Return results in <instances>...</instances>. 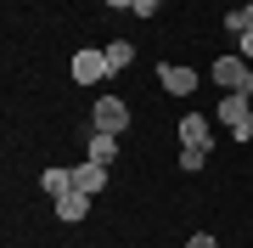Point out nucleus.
Returning <instances> with one entry per match:
<instances>
[{"instance_id":"obj_2","label":"nucleus","mask_w":253,"mask_h":248,"mask_svg":"<svg viewBox=\"0 0 253 248\" xmlns=\"http://www.w3.org/2000/svg\"><path fill=\"white\" fill-rule=\"evenodd\" d=\"M248 56H219V62H214V85H225V91H242V85H248Z\"/></svg>"},{"instance_id":"obj_1","label":"nucleus","mask_w":253,"mask_h":248,"mask_svg":"<svg viewBox=\"0 0 253 248\" xmlns=\"http://www.w3.org/2000/svg\"><path fill=\"white\" fill-rule=\"evenodd\" d=\"M248 119H253V96L248 91H225V101H219V124H225L236 141H248Z\"/></svg>"},{"instance_id":"obj_16","label":"nucleus","mask_w":253,"mask_h":248,"mask_svg":"<svg viewBox=\"0 0 253 248\" xmlns=\"http://www.w3.org/2000/svg\"><path fill=\"white\" fill-rule=\"evenodd\" d=\"M107 6H113V11H129V6H135V0H107Z\"/></svg>"},{"instance_id":"obj_4","label":"nucleus","mask_w":253,"mask_h":248,"mask_svg":"<svg viewBox=\"0 0 253 248\" xmlns=\"http://www.w3.org/2000/svg\"><path fill=\"white\" fill-rule=\"evenodd\" d=\"M73 79H79V85L107 79V51H79V56H73Z\"/></svg>"},{"instance_id":"obj_18","label":"nucleus","mask_w":253,"mask_h":248,"mask_svg":"<svg viewBox=\"0 0 253 248\" xmlns=\"http://www.w3.org/2000/svg\"><path fill=\"white\" fill-rule=\"evenodd\" d=\"M231 6H248V0H231Z\"/></svg>"},{"instance_id":"obj_7","label":"nucleus","mask_w":253,"mask_h":248,"mask_svg":"<svg viewBox=\"0 0 253 248\" xmlns=\"http://www.w3.org/2000/svg\"><path fill=\"white\" fill-rule=\"evenodd\" d=\"M101 186H107V164H79L73 169V192H101Z\"/></svg>"},{"instance_id":"obj_14","label":"nucleus","mask_w":253,"mask_h":248,"mask_svg":"<svg viewBox=\"0 0 253 248\" xmlns=\"http://www.w3.org/2000/svg\"><path fill=\"white\" fill-rule=\"evenodd\" d=\"M158 6H163V0H135V6H129V11H135V17H152Z\"/></svg>"},{"instance_id":"obj_11","label":"nucleus","mask_w":253,"mask_h":248,"mask_svg":"<svg viewBox=\"0 0 253 248\" xmlns=\"http://www.w3.org/2000/svg\"><path fill=\"white\" fill-rule=\"evenodd\" d=\"M40 186H45L51 198H68V192H73V169H45V175H40Z\"/></svg>"},{"instance_id":"obj_3","label":"nucleus","mask_w":253,"mask_h":248,"mask_svg":"<svg viewBox=\"0 0 253 248\" xmlns=\"http://www.w3.org/2000/svg\"><path fill=\"white\" fill-rule=\"evenodd\" d=\"M124 124H129V107H124L118 96H101V101H96V130H107V136H118Z\"/></svg>"},{"instance_id":"obj_8","label":"nucleus","mask_w":253,"mask_h":248,"mask_svg":"<svg viewBox=\"0 0 253 248\" xmlns=\"http://www.w3.org/2000/svg\"><path fill=\"white\" fill-rule=\"evenodd\" d=\"M56 214L73 226V220H84L90 214V192H68V198H56Z\"/></svg>"},{"instance_id":"obj_17","label":"nucleus","mask_w":253,"mask_h":248,"mask_svg":"<svg viewBox=\"0 0 253 248\" xmlns=\"http://www.w3.org/2000/svg\"><path fill=\"white\" fill-rule=\"evenodd\" d=\"M242 91H248V96H253V68H248V85H242Z\"/></svg>"},{"instance_id":"obj_10","label":"nucleus","mask_w":253,"mask_h":248,"mask_svg":"<svg viewBox=\"0 0 253 248\" xmlns=\"http://www.w3.org/2000/svg\"><path fill=\"white\" fill-rule=\"evenodd\" d=\"M129 62H135V46H129V40H113L107 46V74H124Z\"/></svg>"},{"instance_id":"obj_6","label":"nucleus","mask_w":253,"mask_h":248,"mask_svg":"<svg viewBox=\"0 0 253 248\" xmlns=\"http://www.w3.org/2000/svg\"><path fill=\"white\" fill-rule=\"evenodd\" d=\"M180 147H214V130H208V119L186 113V119H180Z\"/></svg>"},{"instance_id":"obj_9","label":"nucleus","mask_w":253,"mask_h":248,"mask_svg":"<svg viewBox=\"0 0 253 248\" xmlns=\"http://www.w3.org/2000/svg\"><path fill=\"white\" fill-rule=\"evenodd\" d=\"M113 158H118V136L96 130V136H90V164H113Z\"/></svg>"},{"instance_id":"obj_15","label":"nucleus","mask_w":253,"mask_h":248,"mask_svg":"<svg viewBox=\"0 0 253 248\" xmlns=\"http://www.w3.org/2000/svg\"><path fill=\"white\" fill-rule=\"evenodd\" d=\"M242 56H248V62H253V34H242Z\"/></svg>"},{"instance_id":"obj_12","label":"nucleus","mask_w":253,"mask_h":248,"mask_svg":"<svg viewBox=\"0 0 253 248\" xmlns=\"http://www.w3.org/2000/svg\"><path fill=\"white\" fill-rule=\"evenodd\" d=\"M208 164V147H180V169H191V175H197Z\"/></svg>"},{"instance_id":"obj_5","label":"nucleus","mask_w":253,"mask_h":248,"mask_svg":"<svg viewBox=\"0 0 253 248\" xmlns=\"http://www.w3.org/2000/svg\"><path fill=\"white\" fill-rule=\"evenodd\" d=\"M158 79H163V91H169V96H191V91H197V74H191V68H180V62H163Z\"/></svg>"},{"instance_id":"obj_19","label":"nucleus","mask_w":253,"mask_h":248,"mask_svg":"<svg viewBox=\"0 0 253 248\" xmlns=\"http://www.w3.org/2000/svg\"><path fill=\"white\" fill-rule=\"evenodd\" d=\"M248 136H253V119H248Z\"/></svg>"},{"instance_id":"obj_13","label":"nucleus","mask_w":253,"mask_h":248,"mask_svg":"<svg viewBox=\"0 0 253 248\" xmlns=\"http://www.w3.org/2000/svg\"><path fill=\"white\" fill-rule=\"evenodd\" d=\"M186 248H219V237H214V231H197V237H191Z\"/></svg>"}]
</instances>
